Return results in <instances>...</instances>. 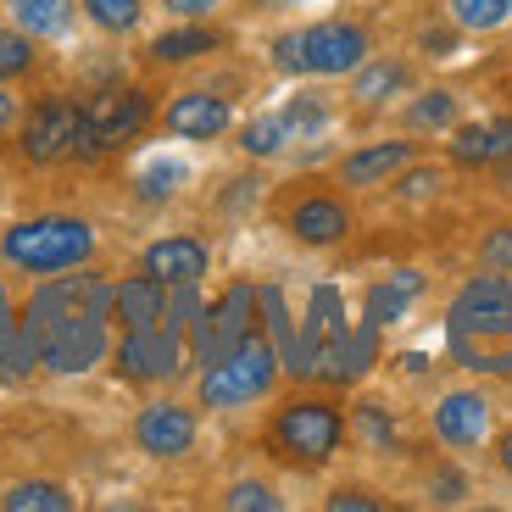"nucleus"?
<instances>
[{
	"label": "nucleus",
	"mask_w": 512,
	"mask_h": 512,
	"mask_svg": "<svg viewBox=\"0 0 512 512\" xmlns=\"http://www.w3.org/2000/svg\"><path fill=\"white\" fill-rule=\"evenodd\" d=\"M0 251H6V262H17L28 273H67L78 262H90L95 229L84 218H28L17 229H6Z\"/></svg>",
	"instance_id": "nucleus-1"
},
{
	"label": "nucleus",
	"mask_w": 512,
	"mask_h": 512,
	"mask_svg": "<svg viewBox=\"0 0 512 512\" xmlns=\"http://www.w3.org/2000/svg\"><path fill=\"white\" fill-rule=\"evenodd\" d=\"M273 379H279V346L251 329L234 351H223L218 362H206L201 401L206 407H245V401L268 396Z\"/></svg>",
	"instance_id": "nucleus-2"
},
{
	"label": "nucleus",
	"mask_w": 512,
	"mask_h": 512,
	"mask_svg": "<svg viewBox=\"0 0 512 512\" xmlns=\"http://www.w3.org/2000/svg\"><path fill=\"white\" fill-rule=\"evenodd\" d=\"M145 117H151V101H145L140 90H106L95 95L90 106H84V117H78V140H73V156H101L112 151V145L134 140L145 128Z\"/></svg>",
	"instance_id": "nucleus-3"
},
{
	"label": "nucleus",
	"mask_w": 512,
	"mask_h": 512,
	"mask_svg": "<svg viewBox=\"0 0 512 512\" xmlns=\"http://www.w3.org/2000/svg\"><path fill=\"white\" fill-rule=\"evenodd\" d=\"M451 334H474V340H512V279L507 273H479L457 290L451 301Z\"/></svg>",
	"instance_id": "nucleus-4"
},
{
	"label": "nucleus",
	"mask_w": 512,
	"mask_h": 512,
	"mask_svg": "<svg viewBox=\"0 0 512 512\" xmlns=\"http://www.w3.org/2000/svg\"><path fill=\"white\" fill-rule=\"evenodd\" d=\"M340 407H329V401H290V407L279 412V423H273V440H279L284 457L295 462H323L334 446H340Z\"/></svg>",
	"instance_id": "nucleus-5"
},
{
	"label": "nucleus",
	"mask_w": 512,
	"mask_h": 512,
	"mask_svg": "<svg viewBox=\"0 0 512 512\" xmlns=\"http://www.w3.org/2000/svg\"><path fill=\"white\" fill-rule=\"evenodd\" d=\"M106 357V312H78L39 334V362L51 373H84Z\"/></svg>",
	"instance_id": "nucleus-6"
},
{
	"label": "nucleus",
	"mask_w": 512,
	"mask_h": 512,
	"mask_svg": "<svg viewBox=\"0 0 512 512\" xmlns=\"http://www.w3.org/2000/svg\"><path fill=\"white\" fill-rule=\"evenodd\" d=\"M340 340H346V307H340V290H334V284H318V290H312L307 323H301V334H295L290 368L295 373H329Z\"/></svg>",
	"instance_id": "nucleus-7"
},
{
	"label": "nucleus",
	"mask_w": 512,
	"mask_h": 512,
	"mask_svg": "<svg viewBox=\"0 0 512 512\" xmlns=\"http://www.w3.org/2000/svg\"><path fill=\"white\" fill-rule=\"evenodd\" d=\"M195 357L201 362H218L223 351H234L245 334L256 329V290L251 284H234L218 307H201L195 312Z\"/></svg>",
	"instance_id": "nucleus-8"
},
{
	"label": "nucleus",
	"mask_w": 512,
	"mask_h": 512,
	"mask_svg": "<svg viewBox=\"0 0 512 512\" xmlns=\"http://www.w3.org/2000/svg\"><path fill=\"white\" fill-rule=\"evenodd\" d=\"M368 56V34L357 23H318L301 34V67L307 73H357Z\"/></svg>",
	"instance_id": "nucleus-9"
},
{
	"label": "nucleus",
	"mask_w": 512,
	"mask_h": 512,
	"mask_svg": "<svg viewBox=\"0 0 512 512\" xmlns=\"http://www.w3.org/2000/svg\"><path fill=\"white\" fill-rule=\"evenodd\" d=\"M179 357H184V334H173L167 323L128 329L123 346H117V362H123L128 379H167V373H179Z\"/></svg>",
	"instance_id": "nucleus-10"
},
{
	"label": "nucleus",
	"mask_w": 512,
	"mask_h": 512,
	"mask_svg": "<svg viewBox=\"0 0 512 512\" xmlns=\"http://www.w3.org/2000/svg\"><path fill=\"white\" fill-rule=\"evenodd\" d=\"M78 117H84V112L67 106V101L34 106V117H28V128H23V156H28V162H62V156H73Z\"/></svg>",
	"instance_id": "nucleus-11"
},
{
	"label": "nucleus",
	"mask_w": 512,
	"mask_h": 512,
	"mask_svg": "<svg viewBox=\"0 0 512 512\" xmlns=\"http://www.w3.org/2000/svg\"><path fill=\"white\" fill-rule=\"evenodd\" d=\"M134 440H140V451H151V457H179V451L195 446V412L179 407V401H156V407L140 412Z\"/></svg>",
	"instance_id": "nucleus-12"
},
{
	"label": "nucleus",
	"mask_w": 512,
	"mask_h": 512,
	"mask_svg": "<svg viewBox=\"0 0 512 512\" xmlns=\"http://www.w3.org/2000/svg\"><path fill=\"white\" fill-rule=\"evenodd\" d=\"M435 429H440V440L457 446V451L479 446V440L490 435V401L479 396V390H451L435 407Z\"/></svg>",
	"instance_id": "nucleus-13"
},
{
	"label": "nucleus",
	"mask_w": 512,
	"mask_h": 512,
	"mask_svg": "<svg viewBox=\"0 0 512 512\" xmlns=\"http://www.w3.org/2000/svg\"><path fill=\"white\" fill-rule=\"evenodd\" d=\"M112 312L123 329H156L167 312V284L156 273H134V279H123L112 290Z\"/></svg>",
	"instance_id": "nucleus-14"
},
{
	"label": "nucleus",
	"mask_w": 512,
	"mask_h": 512,
	"mask_svg": "<svg viewBox=\"0 0 512 512\" xmlns=\"http://www.w3.org/2000/svg\"><path fill=\"white\" fill-rule=\"evenodd\" d=\"M167 128H173L179 140H218L223 128H229V106H223L218 95L190 90L167 106Z\"/></svg>",
	"instance_id": "nucleus-15"
},
{
	"label": "nucleus",
	"mask_w": 512,
	"mask_h": 512,
	"mask_svg": "<svg viewBox=\"0 0 512 512\" xmlns=\"http://www.w3.org/2000/svg\"><path fill=\"white\" fill-rule=\"evenodd\" d=\"M145 273H156L167 290H173V284H201L206 245L201 240H156L151 251H145Z\"/></svg>",
	"instance_id": "nucleus-16"
},
{
	"label": "nucleus",
	"mask_w": 512,
	"mask_h": 512,
	"mask_svg": "<svg viewBox=\"0 0 512 512\" xmlns=\"http://www.w3.org/2000/svg\"><path fill=\"white\" fill-rule=\"evenodd\" d=\"M290 229H295V240H307V245H334V240H346L351 218H346V206L329 201V195H307L290 212Z\"/></svg>",
	"instance_id": "nucleus-17"
},
{
	"label": "nucleus",
	"mask_w": 512,
	"mask_h": 512,
	"mask_svg": "<svg viewBox=\"0 0 512 512\" xmlns=\"http://www.w3.org/2000/svg\"><path fill=\"white\" fill-rule=\"evenodd\" d=\"M451 156H457V162H468V167H479V162H507V156H512V117L457 128V140H451Z\"/></svg>",
	"instance_id": "nucleus-18"
},
{
	"label": "nucleus",
	"mask_w": 512,
	"mask_h": 512,
	"mask_svg": "<svg viewBox=\"0 0 512 512\" xmlns=\"http://www.w3.org/2000/svg\"><path fill=\"white\" fill-rule=\"evenodd\" d=\"M407 162H412V145L407 140H384V145H368V151L346 156V162H340V179H346V184H384L390 173H401Z\"/></svg>",
	"instance_id": "nucleus-19"
},
{
	"label": "nucleus",
	"mask_w": 512,
	"mask_h": 512,
	"mask_svg": "<svg viewBox=\"0 0 512 512\" xmlns=\"http://www.w3.org/2000/svg\"><path fill=\"white\" fill-rule=\"evenodd\" d=\"M39 368V340L28 334V323H17L12 312L0 318V379L17 384Z\"/></svg>",
	"instance_id": "nucleus-20"
},
{
	"label": "nucleus",
	"mask_w": 512,
	"mask_h": 512,
	"mask_svg": "<svg viewBox=\"0 0 512 512\" xmlns=\"http://www.w3.org/2000/svg\"><path fill=\"white\" fill-rule=\"evenodd\" d=\"M12 17H17L23 34L56 39V34H67V23H73V0H12Z\"/></svg>",
	"instance_id": "nucleus-21"
},
{
	"label": "nucleus",
	"mask_w": 512,
	"mask_h": 512,
	"mask_svg": "<svg viewBox=\"0 0 512 512\" xmlns=\"http://www.w3.org/2000/svg\"><path fill=\"white\" fill-rule=\"evenodd\" d=\"M373 351H379V323L368 318L362 329H346V340H340V351H334L329 373L334 379H362L368 362H373Z\"/></svg>",
	"instance_id": "nucleus-22"
},
{
	"label": "nucleus",
	"mask_w": 512,
	"mask_h": 512,
	"mask_svg": "<svg viewBox=\"0 0 512 512\" xmlns=\"http://www.w3.org/2000/svg\"><path fill=\"white\" fill-rule=\"evenodd\" d=\"M418 290H423V279H418V273H396L390 284H373V290H368V318L379 323V329H384V323H396L401 312H407V301H412Z\"/></svg>",
	"instance_id": "nucleus-23"
},
{
	"label": "nucleus",
	"mask_w": 512,
	"mask_h": 512,
	"mask_svg": "<svg viewBox=\"0 0 512 512\" xmlns=\"http://www.w3.org/2000/svg\"><path fill=\"white\" fill-rule=\"evenodd\" d=\"M0 507H6V512H67V507H73V496H67L62 485H39V479H34V485H17Z\"/></svg>",
	"instance_id": "nucleus-24"
},
{
	"label": "nucleus",
	"mask_w": 512,
	"mask_h": 512,
	"mask_svg": "<svg viewBox=\"0 0 512 512\" xmlns=\"http://www.w3.org/2000/svg\"><path fill=\"white\" fill-rule=\"evenodd\" d=\"M396 90H407V67L401 62H379L357 73V101H368V106H379L384 95H396Z\"/></svg>",
	"instance_id": "nucleus-25"
},
{
	"label": "nucleus",
	"mask_w": 512,
	"mask_h": 512,
	"mask_svg": "<svg viewBox=\"0 0 512 512\" xmlns=\"http://www.w3.org/2000/svg\"><path fill=\"white\" fill-rule=\"evenodd\" d=\"M512 17V0H451V23L457 28H501Z\"/></svg>",
	"instance_id": "nucleus-26"
},
{
	"label": "nucleus",
	"mask_w": 512,
	"mask_h": 512,
	"mask_svg": "<svg viewBox=\"0 0 512 512\" xmlns=\"http://www.w3.org/2000/svg\"><path fill=\"white\" fill-rule=\"evenodd\" d=\"M451 351H457L462 368H479V373H512V351H490L485 340H474V334H451Z\"/></svg>",
	"instance_id": "nucleus-27"
},
{
	"label": "nucleus",
	"mask_w": 512,
	"mask_h": 512,
	"mask_svg": "<svg viewBox=\"0 0 512 512\" xmlns=\"http://www.w3.org/2000/svg\"><path fill=\"white\" fill-rule=\"evenodd\" d=\"M212 45H218V39L206 34V28H173V34H162V39H156L151 51L162 56V62H190V56L212 51Z\"/></svg>",
	"instance_id": "nucleus-28"
},
{
	"label": "nucleus",
	"mask_w": 512,
	"mask_h": 512,
	"mask_svg": "<svg viewBox=\"0 0 512 512\" xmlns=\"http://www.w3.org/2000/svg\"><path fill=\"white\" fill-rule=\"evenodd\" d=\"M84 12H90V23H101L106 34H128V28L140 23L145 0H84Z\"/></svg>",
	"instance_id": "nucleus-29"
},
{
	"label": "nucleus",
	"mask_w": 512,
	"mask_h": 512,
	"mask_svg": "<svg viewBox=\"0 0 512 512\" xmlns=\"http://www.w3.org/2000/svg\"><path fill=\"white\" fill-rule=\"evenodd\" d=\"M279 117H284V134H318V128L329 123V112H323L318 95H295Z\"/></svg>",
	"instance_id": "nucleus-30"
},
{
	"label": "nucleus",
	"mask_w": 512,
	"mask_h": 512,
	"mask_svg": "<svg viewBox=\"0 0 512 512\" xmlns=\"http://www.w3.org/2000/svg\"><path fill=\"white\" fill-rule=\"evenodd\" d=\"M451 117H457V101H451L446 90H429L423 101H412L407 123H412V128H446Z\"/></svg>",
	"instance_id": "nucleus-31"
},
{
	"label": "nucleus",
	"mask_w": 512,
	"mask_h": 512,
	"mask_svg": "<svg viewBox=\"0 0 512 512\" xmlns=\"http://www.w3.org/2000/svg\"><path fill=\"white\" fill-rule=\"evenodd\" d=\"M357 435L368 440V446H379V451H396V429H390V418H384L379 401H362L357 407Z\"/></svg>",
	"instance_id": "nucleus-32"
},
{
	"label": "nucleus",
	"mask_w": 512,
	"mask_h": 512,
	"mask_svg": "<svg viewBox=\"0 0 512 512\" xmlns=\"http://www.w3.org/2000/svg\"><path fill=\"white\" fill-rule=\"evenodd\" d=\"M284 140H290V134H284V117H256V123L245 128V151L251 156H273Z\"/></svg>",
	"instance_id": "nucleus-33"
},
{
	"label": "nucleus",
	"mask_w": 512,
	"mask_h": 512,
	"mask_svg": "<svg viewBox=\"0 0 512 512\" xmlns=\"http://www.w3.org/2000/svg\"><path fill=\"white\" fill-rule=\"evenodd\" d=\"M184 179V167L173 162V156H162V162H151L140 173V195H151V201H162V195H173V184Z\"/></svg>",
	"instance_id": "nucleus-34"
},
{
	"label": "nucleus",
	"mask_w": 512,
	"mask_h": 512,
	"mask_svg": "<svg viewBox=\"0 0 512 512\" xmlns=\"http://www.w3.org/2000/svg\"><path fill=\"white\" fill-rule=\"evenodd\" d=\"M223 501H229L234 512H279V496H273L268 485H256V479H245V485H234Z\"/></svg>",
	"instance_id": "nucleus-35"
},
{
	"label": "nucleus",
	"mask_w": 512,
	"mask_h": 512,
	"mask_svg": "<svg viewBox=\"0 0 512 512\" xmlns=\"http://www.w3.org/2000/svg\"><path fill=\"white\" fill-rule=\"evenodd\" d=\"M28 62H34V51H28V39L17 34V28H0V78H17Z\"/></svg>",
	"instance_id": "nucleus-36"
},
{
	"label": "nucleus",
	"mask_w": 512,
	"mask_h": 512,
	"mask_svg": "<svg viewBox=\"0 0 512 512\" xmlns=\"http://www.w3.org/2000/svg\"><path fill=\"white\" fill-rule=\"evenodd\" d=\"M485 268H496V273H512V223H501V229H490V240H485Z\"/></svg>",
	"instance_id": "nucleus-37"
},
{
	"label": "nucleus",
	"mask_w": 512,
	"mask_h": 512,
	"mask_svg": "<svg viewBox=\"0 0 512 512\" xmlns=\"http://www.w3.org/2000/svg\"><path fill=\"white\" fill-rule=\"evenodd\" d=\"M329 512H379V496H368V490H334Z\"/></svg>",
	"instance_id": "nucleus-38"
},
{
	"label": "nucleus",
	"mask_w": 512,
	"mask_h": 512,
	"mask_svg": "<svg viewBox=\"0 0 512 512\" xmlns=\"http://www.w3.org/2000/svg\"><path fill=\"white\" fill-rule=\"evenodd\" d=\"M273 62H279L284 73H307V67H301V34H284L279 45H273Z\"/></svg>",
	"instance_id": "nucleus-39"
},
{
	"label": "nucleus",
	"mask_w": 512,
	"mask_h": 512,
	"mask_svg": "<svg viewBox=\"0 0 512 512\" xmlns=\"http://www.w3.org/2000/svg\"><path fill=\"white\" fill-rule=\"evenodd\" d=\"M162 6H173L179 17H206L212 6H218V0H162Z\"/></svg>",
	"instance_id": "nucleus-40"
},
{
	"label": "nucleus",
	"mask_w": 512,
	"mask_h": 512,
	"mask_svg": "<svg viewBox=\"0 0 512 512\" xmlns=\"http://www.w3.org/2000/svg\"><path fill=\"white\" fill-rule=\"evenodd\" d=\"M457 496H462V479L457 474H440L435 479V501H457Z\"/></svg>",
	"instance_id": "nucleus-41"
},
{
	"label": "nucleus",
	"mask_w": 512,
	"mask_h": 512,
	"mask_svg": "<svg viewBox=\"0 0 512 512\" xmlns=\"http://www.w3.org/2000/svg\"><path fill=\"white\" fill-rule=\"evenodd\" d=\"M496 457H501V468H507V474H512V429H507V435L496 440Z\"/></svg>",
	"instance_id": "nucleus-42"
},
{
	"label": "nucleus",
	"mask_w": 512,
	"mask_h": 512,
	"mask_svg": "<svg viewBox=\"0 0 512 512\" xmlns=\"http://www.w3.org/2000/svg\"><path fill=\"white\" fill-rule=\"evenodd\" d=\"M12 123V95H0V128Z\"/></svg>",
	"instance_id": "nucleus-43"
}]
</instances>
